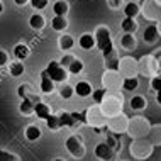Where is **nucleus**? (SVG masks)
Returning <instances> with one entry per match:
<instances>
[{
	"label": "nucleus",
	"instance_id": "obj_1",
	"mask_svg": "<svg viewBox=\"0 0 161 161\" xmlns=\"http://www.w3.org/2000/svg\"><path fill=\"white\" fill-rule=\"evenodd\" d=\"M95 39H97V47L100 49V53L103 54L105 59L115 58V51H114V42H112V34L105 25H100L95 31Z\"/></svg>",
	"mask_w": 161,
	"mask_h": 161
},
{
	"label": "nucleus",
	"instance_id": "obj_2",
	"mask_svg": "<svg viewBox=\"0 0 161 161\" xmlns=\"http://www.w3.org/2000/svg\"><path fill=\"white\" fill-rule=\"evenodd\" d=\"M122 107H124V98L120 92H107L103 102L100 103V108H102V112L105 114L107 119L119 115L122 112Z\"/></svg>",
	"mask_w": 161,
	"mask_h": 161
},
{
	"label": "nucleus",
	"instance_id": "obj_3",
	"mask_svg": "<svg viewBox=\"0 0 161 161\" xmlns=\"http://www.w3.org/2000/svg\"><path fill=\"white\" fill-rule=\"evenodd\" d=\"M153 147L154 144L149 141V137H139L132 139V142L129 146V153L136 159H146L153 154Z\"/></svg>",
	"mask_w": 161,
	"mask_h": 161
},
{
	"label": "nucleus",
	"instance_id": "obj_4",
	"mask_svg": "<svg viewBox=\"0 0 161 161\" xmlns=\"http://www.w3.org/2000/svg\"><path fill=\"white\" fill-rule=\"evenodd\" d=\"M149 130H151L149 120H147L146 117L137 115V117H134V119H130L127 134H129L132 139H139V137H147Z\"/></svg>",
	"mask_w": 161,
	"mask_h": 161
},
{
	"label": "nucleus",
	"instance_id": "obj_5",
	"mask_svg": "<svg viewBox=\"0 0 161 161\" xmlns=\"http://www.w3.org/2000/svg\"><path fill=\"white\" fill-rule=\"evenodd\" d=\"M124 83V76L115 69H105L102 75V86L107 92H119L122 88Z\"/></svg>",
	"mask_w": 161,
	"mask_h": 161
},
{
	"label": "nucleus",
	"instance_id": "obj_6",
	"mask_svg": "<svg viewBox=\"0 0 161 161\" xmlns=\"http://www.w3.org/2000/svg\"><path fill=\"white\" fill-rule=\"evenodd\" d=\"M85 117H86V124L92 125L93 129L95 127H103V125H107V122H108V119L102 112L100 105H97V103H93V105H90L88 108H86Z\"/></svg>",
	"mask_w": 161,
	"mask_h": 161
},
{
	"label": "nucleus",
	"instance_id": "obj_7",
	"mask_svg": "<svg viewBox=\"0 0 161 161\" xmlns=\"http://www.w3.org/2000/svg\"><path fill=\"white\" fill-rule=\"evenodd\" d=\"M44 71L47 73V76L51 78L56 83H66L68 81V76H69V71L68 68H64L59 64V61H49L47 66L44 68Z\"/></svg>",
	"mask_w": 161,
	"mask_h": 161
},
{
	"label": "nucleus",
	"instance_id": "obj_8",
	"mask_svg": "<svg viewBox=\"0 0 161 161\" xmlns=\"http://www.w3.org/2000/svg\"><path fill=\"white\" fill-rule=\"evenodd\" d=\"M129 122H130V119L124 114V112H120L119 115L110 117L107 125H108V130H112L114 134H124V132H127V129H129Z\"/></svg>",
	"mask_w": 161,
	"mask_h": 161
},
{
	"label": "nucleus",
	"instance_id": "obj_9",
	"mask_svg": "<svg viewBox=\"0 0 161 161\" xmlns=\"http://www.w3.org/2000/svg\"><path fill=\"white\" fill-rule=\"evenodd\" d=\"M64 147L68 149V153L73 156V158H83L85 156V146L81 142V139L76 136V134H71V136L66 137L64 141Z\"/></svg>",
	"mask_w": 161,
	"mask_h": 161
},
{
	"label": "nucleus",
	"instance_id": "obj_10",
	"mask_svg": "<svg viewBox=\"0 0 161 161\" xmlns=\"http://www.w3.org/2000/svg\"><path fill=\"white\" fill-rule=\"evenodd\" d=\"M117 71L120 73L124 78H132V76H137L139 75V64L134 58H122L119 61V69Z\"/></svg>",
	"mask_w": 161,
	"mask_h": 161
},
{
	"label": "nucleus",
	"instance_id": "obj_11",
	"mask_svg": "<svg viewBox=\"0 0 161 161\" xmlns=\"http://www.w3.org/2000/svg\"><path fill=\"white\" fill-rule=\"evenodd\" d=\"M141 14L146 17L147 20H153V22H159L161 20V5L156 0H146L144 5L141 8Z\"/></svg>",
	"mask_w": 161,
	"mask_h": 161
},
{
	"label": "nucleus",
	"instance_id": "obj_12",
	"mask_svg": "<svg viewBox=\"0 0 161 161\" xmlns=\"http://www.w3.org/2000/svg\"><path fill=\"white\" fill-rule=\"evenodd\" d=\"M137 64H139V75H142V76L153 78L158 73V63H156V59L153 56H142L137 61Z\"/></svg>",
	"mask_w": 161,
	"mask_h": 161
},
{
	"label": "nucleus",
	"instance_id": "obj_13",
	"mask_svg": "<svg viewBox=\"0 0 161 161\" xmlns=\"http://www.w3.org/2000/svg\"><path fill=\"white\" fill-rule=\"evenodd\" d=\"M93 154L100 161H115V149H112L107 142H98L93 149Z\"/></svg>",
	"mask_w": 161,
	"mask_h": 161
},
{
	"label": "nucleus",
	"instance_id": "obj_14",
	"mask_svg": "<svg viewBox=\"0 0 161 161\" xmlns=\"http://www.w3.org/2000/svg\"><path fill=\"white\" fill-rule=\"evenodd\" d=\"M39 90H41L42 93L46 95H51L56 90V81H53L49 76H47V73L42 69L41 71V81H39Z\"/></svg>",
	"mask_w": 161,
	"mask_h": 161
},
{
	"label": "nucleus",
	"instance_id": "obj_15",
	"mask_svg": "<svg viewBox=\"0 0 161 161\" xmlns=\"http://www.w3.org/2000/svg\"><path fill=\"white\" fill-rule=\"evenodd\" d=\"M78 46L85 51H90L93 47H97V39H95V34H90V32H85L78 37Z\"/></svg>",
	"mask_w": 161,
	"mask_h": 161
},
{
	"label": "nucleus",
	"instance_id": "obj_16",
	"mask_svg": "<svg viewBox=\"0 0 161 161\" xmlns=\"http://www.w3.org/2000/svg\"><path fill=\"white\" fill-rule=\"evenodd\" d=\"M36 102H39L37 97H29V98H24L19 105V112L22 115H34V107H36Z\"/></svg>",
	"mask_w": 161,
	"mask_h": 161
},
{
	"label": "nucleus",
	"instance_id": "obj_17",
	"mask_svg": "<svg viewBox=\"0 0 161 161\" xmlns=\"http://www.w3.org/2000/svg\"><path fill=\"white\" fill-rule=\"evenodd\" d=\"M92 93H93V88H92V85H90V81H86V80L76 81L75 95H78V97H81V98H86V97H92Z\"/></svg>",
	"mask_w": 161,
	"mask_h": 161
},
{
	"label": "nucleus",
	"instance_id": "obj_18",
	"mask_svg": "<svg viewBox=\"0 0 161 161\" xmlns=\"http://www.w3.org/2000/svg\"><path fill=\"white\" fill-rule=\"evenodd\" d=\"M158 37H159V32H158V25H156V24H149L144 29V32H142V39H144L147 44L156 42V41H158Z\"/></svg>",
	"mask_w": 161,
	"mask_h": 161
},
{
	"label": "nucleus",
	"instance_id": "obj_19",
	"mask_svg": "<svg viewBox=\"0 0 161 161\" xmlns=\"http://www.w3.org/2000/svg\"><path fill=\"white\" fill-rule=\"evenodd\" d=\"M129 107L136 112H141L147 107V100H146V97H142V95H132L129 100Z\"/></svg>",
	"mask_w": 161,
	"mask_h": 161
},
{
	"label": "nucleus",
	"instance_id": "obj_20",
	"mask_svg": "<svg viewBox=\"0 0 161 161\" xmlns=\"http://www.w3.org/2000/svg\"><path fill=\"white\" fill-rule=\"evenodd\" d=\"M59 124H61V127H68V129H75L78 125H81L80 122H76L73 114H69V112H63V114H59Z\"/></svg>",
	"mask_w": 161,
	"mask_h": 161
},
{
	"label": "nucleus",
	"instance_id": "obj_21",
	"mask_svg": "<svg viewBox=\"0 0 161 161\" xmlns=\"http://www.w3.org/2000/svg\"><path fill=\"white\" fill-rule=\"evenodd\" d=\"M34 115H36L37 119H41V120H46L47 117L51 115L49 105L44 103V102H36V107H34Z\"/></svg>",
	"mask_w": 161,
	"mask_h": 161
},
{
	"label": "nucleus",
	"instance_id": "obj_22",
	"mask_svg": "<svg viewBox=\"0 0 161 161\" xmlns=\"http://www.w3.org/2000/svg\"><path fill=\"white\" fill-rule=\"evenodd\" d=\"M24 136H25V139H27V141L34 142V141H37V139L42 136V132H41V129H39V125L31 124V125H27V127H25Z\"/></svg>",
	"mask_w": 161,
	"mask_h": 161
},
{
	"label": "nucleus",
	"instance_id": "obj_23",
	"mask_svg": "<svg viewBox=\"0 0 161 161\" xmlns=\"http://www.w3.org/2000/svg\"><path fill=\"white\" fill-rule=\"evenodd\" d=\"M51 27H53V31H56V32H64V31H66V27H68L66 17L54 15L53 19H51Z\"/></svg>",
	"mask_w": 161,
	"mask_h": 161
},
{
	"label": "nucleus",
	"instance_id": "obj_24",
	"mask_svg": "<svg viewBox=\"0 0 161 161\" xmlns=\"http://www.w3.org/2000/svg\"><path fill=\"white\" fill-rule=\"evenodd\" d=\"M46 25V19L42 17V14H32L29 17V27L34 29V31H41Z\"/></svg>",
	"mask_w": 161,
	"mask_h": 161
},
{
	"label": "nucleus",
	"instance_id": "obj_25",
	"mask_svg": "<svg viewBox=\"0 0 161 161\" xmlns=\"http://www.w3.org/2000/svg\"><path fill=\"white\" fill-rule=\"evenodd\" d=\"M141 14V7H139L137 2H127L124 5V15L129 17V19H136V17Z\"/></svg>",
	"mask_w": 161,
	"mask_h": 161
},
{
	"label": "nucleus",
	"instance_id": "obj_26",
	"mask_svg": "<svg viewBox=\"0 0 161 161\" xmlns=\"http://www.w3.org/2000/svg\"><path fill=\"white\" fill-rule=\"evenodd\" d=\"M58 46L61 51H71L73 46H75V39L69 36V34H61L58 39Z\"/></svg>",
	"mask_w": 161,
	"mask_h": 161
},
{
	"label": "nucleus",
	"instance_id": "obj_27",
	"mask_svg": "<svg viewBox=\"0 0 161 161\" xmlns=\"http://www.w3.org/2000/svg\"><path fill=\"white\" fill-rule=\"evenodd\" d=\"M68 10H69V5H68L66 0H56V2L53 3V14H54V15H63V17H66Z\"/></svg>",
	"mask_w": 161,
	"mask_h": 161
},
{
	"label": "nucleus",
	"instance_id": "obj_28",
	"mask_svg": "<svg viewBox=\"0 0 161 161\" xmlns=\"http://www.w3.org/2000/svg\"><path fill=\"white\" fill-rule=\"evenodd\" d=\"M120 46H122L125 51H132L134 47H136V37H134V34L124 32L122 37H120Z\"/></svg>",
	"mask_w": 161,
	"mask_h": 161
},
{
	"label": "nucleus",
	"instance_id": "obj_29",
	"mask_svg": "<svg viewBox=\"0 0 161 161\" xmlns=\"http://www.w3.org/2000/svg\"><path fill=\"white\" fill-rule=\"evenodd\" d=\"M120 29L127 34H134L137 31V22L136 19H129V17H124V20L120 22Z\"/></svg>",
	"mask_w": 161,
	"mask_h": 161
},
{
	"label": "nucleus",
	"instance_id": "obj_30",
	"mask_svg": "<svg viewBox=\"0 0 161 161\" xmlns=\"http://www.w3.org/2000/svg\"><path fill=\"white\" fill-rule=\"evenodd\" d=\"M58 93H59V97H61L63 100H69L73 95H75V86H71L69 83H61Z\"/></svg>",
	"mask_w": 161,
	"mask_h": 161
},
{
	"label": "nucleus",
	"instance_id": "obj_31",
	"mask_svg": "<svg viewBox=\"0 0 161 161\" xmlns=\"http://www.w3.org/2000/svg\"><path fill=\"white\" fill-rule=\"evenodd\" d=\"M8 73H10V76H14V78H19V76H22L24 75V64L17 59V61L14 63H10L8 64Z\"/></svg>",
	"mask_w": 161,
	"mask_h": 161
},
{
	"label": "nucleus",
	"instance_id": "obj_32",
	"mask_svg": "<svg viewBox=\"0 0 161 161\" xmlns=\"http://www.w3.org/2000/svg\"><path fill=\"white\" fill-rule=\"evenodd\" d=\"M14 56L19 59V61L27 59V58H29V47L25 46V44H22V42H20V44H17V46L14 47Z\"/></svg>",
	"mask_w": 161,
	"mask_h": 161
},
{
	"label": "nucleus",
	"instance_id": "obj_33",
	"mask_svg": "<svg viewBox=\"0 0 161 161\" xmlns=\"http://www.w3.org/2000/svg\"><path fill=\"white\" fill-rule=\"evenodd\" d=\"M147 137H149V141L153 142V144H161V125H151V130L149 134H147Z\"/></svg>",
	"mask_w": 161,
	"mask_h": 161
},
{
	"label": "nucleus",
	"instance_id": "obj_34",
	"mask_svg": "<svg viewBox=\"0 0 161 161\" xmlns=\"http://www.w3.org/2000/svg\"><path fill=\"white\" fill-rule=\"evenodd\" d=\"M137 86H139V80H137V76L124 78L122 90H125V92H134V90H137Z\"/></svg>",
	"mask_w": 161,
	"mask_h": 161
},
{
	"label": "nucleus",
	"instance_id": "obj_35",
	"mask_svg": "<svg viewBox=\"0 0 161 161\" xmlns=\"http://www.w3.org/2000/svg\"><path fill=\"white\" fill-rule=\"evenodd\" d=\"M85 69V64H83V61L81 59H73V63L68 66V71H69V75H80L81 71Z\"/></svg>",
	"mask_w": 161,
	"mask_h": 161
},
{
	"label": "nucleus",
	"instance_id": "obj_36",
	"mask_svg": "<svg viewBox=\"0 0 161 161\" xmlns=\"http://www.w3.org/2000/svg\"><path fill=\"white\" fill-rule=\"evenodd\" d=\"M105 95H107V90L103 88H97V90H93V93H92V100H93V103H97V105H100V103L103 102V98H105Z\"/></svg>",
	"mask_w": 161,
	"mask_h": 161
},
{
	"label": "nucleus",
	"instance_id": "obj_37",
	"mask_svg": "<svg viewBox=\"0 0 161 161\" xmlns=\"http://www.w3.org/2000/svg\"><path fill=\"white\" fill-rule=\"evenodd\" d=\"M46 125H47V129H51V130H58V129H61V124H59V117L51 114V115L46 119Z\"/></svg>",
	"mask_w": 161,
	"mask_h": 161
},
{
	"label": "nucleus",
	"instance_id": "obj_38",
	"mask_svg": "<svg viewBox=\"0 0 161 161\" xmlns=\"http://www.w3.org/2000/svg\"><path fill=\"white\" fill-rule=\"evenodd\" d=\"M17 95H19L20 98H29V97H32V93H31V86L29 85H19V88H17Z\"/></svg>",
	"mask_w": 161,
	"mask_h": 161
},
{
	"label": "nucleus",
	"instance_id": "obj_39",
	"mask_svg": "<svg viewBox=\"0 0 161 161\" xmlns=\"http://www.w3.org/2000/svg\"><path fill=\"white\" fill-rule=\"evenodd\" d=\"M105 142L112 147V149H115V151H119V149H120V142H119V139L114 137L112 134H105Z\"/></svg>",
	"mask_w": 161,
	"mask_h": 161
},
{
	"label": "nucleus",
	"instance_id": "obj_40",
	"mask_svg": "<svg viewBox=\"0 0 161 161\" xmlns=\"http://www.w3.org/2000/svg\"><path fill=\"white\" fill-rule=\"evenodd\" d=\"M31 7L34 10H42V8L47 7V3H49V0H31Z\"/></svg>",
	"mask_w": 161,
	"mask_h": 161
},
{
	"label": "nucleus",
	"instance_id": "obj_41",
	"mask_svg": "<svg viewBox=\"0 0 161 161\" xmlns=\"http://www.w3.org/2000/svg\"><path fill=\"white\" fill-rule=\"evenodd\" d=\"M151 88H153L154 92L161 90V73H156V75L151 78Z\"/></svg>",
	"mask_w": 161,
	"mask_h": 161
},
{
	"label": "nucleus",
	"instance_id": "obj_42",
	"mask_svg": "<svg viewBox=\"0 0 161 161\" xmlns=\"http://www.w3.org/2000/svg\"><path fill=\"white\" fill-rule=\"evenodd\" d=\"M119 61L120 59L117 58V56L115 58H110V59H105V68L107 69H115L117 71V69H119Z\"/></svg>",
	"mask_w": 161,
	"mask_h": 161
},
{
	"label": "nucleus",
	"instance_id": "obj_43",
	"mask_svg": "<svg viewBox=\"0 0 161 161\" xmlns=\"http://www.w3.org/2000/svg\"><path fill=\"white\" fill-rule=\"evenodd\" d=\"M0 161H17V156L5 149H0Z\"/></svg>",
	"mask_w": 161,
	"mask_h": 161
},
{
	"label": "nucleus",
	"instance_id": "obj_44",
	"mask_svg": "<svg viewBox=\"0 0 161 161\" xmlns=\"http://www.w3.org/2000/svg\"><path fill=\"white\" fill-rule=\"evenodd\" d=\"M73 59H75V56H73V54H63V58L59 59V64L64 66V68H68L69 64L73 63Z\"/></svg>",
	"mask_w": 161,
	"mask_h": 161
},
{
	"label": "nucleus",
	"instance_id": "obj_45",
	"mask_svg": "<svg viewBox=\"0 0 161 161\" xmlns=\"http://www.w3.org/2000/svg\"><path fill=\"white\" fill-rule=\"evenodd\" d=\"M8 64V54L3 49H0V66H5Z\"/></svg>",
	"mask_w": 161,
	"mask_h": 161
},
{
	"label": "nucleus",
	"instance_id": "obj_46",
	"mask_svg": "<svg viewBox=\"0 0 161 161\" xmlns=\"http://www.w3.org/2000/svg\"><path fill=\"white\" fill-rule=\"evenodd\" d=\"M120 3H122V0H110V2H108V5H110L112 8H119Z\"/></svg>",
	"mask_w": 161,
	"mask_h": 161
},
{
	"label": "nucleus",
	"instance_id": "obj_47",
	"mask_svg": "<svg viewBox=\"0 0 161 161\" xmlns=\"http://www.w3.org/2000/svg\"><path fill=\"white\" fill-rule=\"evenodd\" d=\"M31 0H14V3L15 5H19V7H22V5H25V3H29Z\"/></svg>",
	"mask_w": 161,
	"mask_h": 161
},
{
	"label": "nucleus",
	"instance_id": "obj_48",
	"mask_svg": "<svg viewBox=\"0 0 161 161\" xmlns=\"http://www.w3.org/2000/svg\"><path fill=\"white\" fill-rule=\"evenodd\" d=\"M154 100H156V103H158V105H161V90H158V92H156Z\"/></svg>",
	"mask_w": 161,
	"mask_h": 161
},
{
	"label": "nucleus",
	"instance_id": "obj_49",
	"mask_svg": "<svg viewBox=\"0 0 161 161\" xmlns=\"http://www.w3.org/2000/svg\"><path fill=\"white\" fill-rule=\"evenodd\" d=\"M156 25H158V32H159V37H161V20H159V22H156Z\"/></svg>",
	"mask_w": 161,
	"mask_h": 161
},
{
	"label": "nucleus",
	"instance_id": "obj_50",
	"mask_svg": "<svg viewBox=\"0 0 161 161\" xmlns=\"http://www.w3.org/2000/svg\"><path fill=\"white\" fill-rule=\"evenodd\" d=\"M3 12V5H2V2H0V14Z\"/></svg>",
	"mask_w": 161,
	"mask_h": 161
},
{
	"label": "nucleus",
	"instance_id": "obj_51",
	"mask_svg": "<svg viewBox=\"0 0 161 161\" xmlns=\"http://www.w3.org/2000/svg\"><path fill=\"white\" fill-rule=\"evenodd\" d=\"M53 161H64V159H61V158H56V159H53Z\"/></svg>",
	"mask_w": 161,
	"mask_h": 161
},
{
	"label": "nucleus",
	"instance_id": "obj_52",
	"mask_svg": "<svg viewBox=\"0 0 161 161\" xmlns=\"http://www.w3.org/2000/svg\"><path fill=\"white\" fill-rule=\"evenodd\" d=\"M156 2H158V3H159V5H161V0H156Z\"/></svg>",
	"mask_w": 161,
	"mask_h": 161
}]
</instances>
